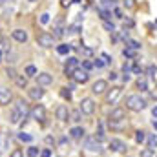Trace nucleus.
I'll return each instance as SVG.
<instances>
[{
  "label": "nucleus",
  "mask_w": 157,
  "mask_h": 157,
  "mask_svg": "<svg viewBox=\"0 0 157 157\" xmlns=\"http://www.w3.org/2000/svg\"><path fill=\"white\" fill-rule=\"evenodd\" d=\"M126 108L132 112H143L146 108V102L139 95H130V97H126Z\"/></svg>",
  "instance_id": "1"
},
{
  "label": "nucleus",
  "mask_w": 157,
  "mask_h": 157,
  "mask_svg": "<svg viewBox=\"0 0 157 157\" xmlns=\"http://www.w3.org/2000/svg\"><path fill=\"white\" fill-rule=\"evenodd\" d=\"M37 44H39L40 48H53L55 39H53V35L42 31V33H39V37H37Z\"/></svg>",
  "instance_id": "2"
},
{
  "label": "nucleus",
  "mask_w": 157,
  "mask_h": 157,
  "mask_svg": "<svg viewBox=\"0 0 157 157\" xmlns=\"http://www.w3.org/2000/svg\"><path fill=\"white\" fill-rule=\"evenodd\" d=\"M77 68H78V59L77 57H70L68 62H66V66H64V73H66V77H73V73H75Z\"/></svg>",
  "instance_id": "3"
},
{
  "label": "nucleus",
  "mask_w": 157,
  "mask_h": 157,
  "mask_svg": "<svg viewBox=\"0 0 157 157\" xmlns=\"http://www.w3.org/2000/svg\"><path fill=\"white\" fill-rule=\"evenodd\" d=\"M29 115H31V119H35L37 122H44V119H46V108L42 104H37L35 108H31Z\"/></svg>",
  "instance_id": "4"
},
{
  "label": "nucleus",
  "mask_w": 157,
  "mask_h": 157,
  "mask_svg": "<svg viewBox=\"0 0 157 157\" xmlns=\"http://www.w3.org/2000/svg\"><path fill=\"white\" fill-rule=\"evenodd\" d=\"M78 110H80L84 115H91V113L95 112V102H93V99H82Z\"/></svg>",
  "instance_id": "5"
},
{
  "label": "nucleus",
  "mask_w": 157,
  "mask_h": 157,
  "mask_svg": "<svg viewBox=\"0 0 157 157\" xmlns=\"http://www.w3.org/2000/svg\"><path fill=\"white\" fill-rule=\"evenodd\" d=\"M121 93H122V88H119V86L112 88V90L106 93V102H108V104H113V102H117V99L121 97Z\"/></svg>",
  "instance_id": "6"
},
{
  "label": "nucleus",
  "mask_w": 157,
  "mask_h": 157,
  "mask_svg": "<svg viewBox=\"0 0 157 157\" xmlns=\"http://www.w3.org/2000/svg\"><path fill=\"white\" fill-rule=\"evenodd\" d=\"M84 146H86L90 152H101V143H99L95 137H86Z\"/></svg>",
  "instance_id": "7"
},
{
  "label": "nucleus",
  "mask_w": 157,
  "mask_h": 157,
  "mask_svg": "<svg viewBox=\"0 0 157 157\" xmlns=\"http://www.w3.org/2000/svg\"><path fill=\"white\" fill-rule=\"evenodd\" d=\"M11 99H13L11 90H9V88H6V86H0V104H9V102H11Z\"/></svg>",
  "instance_id": "8"
},
{
  "label": "nucleus",
  "mask_w": 157,
  "mask_h": 157,
  "mask_svg": "<svg viewBox=\"0 0 157 157\" xmlns=\"http://www.w3.org/2000/svg\"><path fill=\"white\" fill-rule=\"evenodd\" d=\"M71 78H73L77 84H84V82H88V80H90V73H88V71H84V70H78V68H77Z\"/></svg>",
  "instance_id": "9"
},
{
  "label": "nucleus",
  "mask_w": 157,
  "mask_h": 157,
  "mask_svg": "<svg viewBox=\"0 0 157 157\" xmlns=\"http://www.w3.org/2000/svg\"><path fill=\"white\" fill-rule=\"evenodd\" d=\"M108 90V82L106 80H97V82H93V86H91V91L95 93V95H101V93H104Z\"/></svg>",
  "instance_id": "10"
},
{
  "label": "nucleus",
  "mask_w": 157,
  "mask_h": 157,
  "mask_svg": "<svg viewBox=\"0 0 157 157\" xmlns=\"http://www.w3.org/2000/svg\"><path fill=\"white\" fill-rule=\"evenodd\" d=\"M11 37L17 40V42H20V44H24V42H28V31H24V29H13L11 31Z\"/></svg>",
  "instance_id": "11"
},
{
  "label": "nucleus",
  "mask_w": 157,
  "mask_h": 157,
  "mask_svg": "<svg viewBox=\"0 0 157 157\" xmlns=\"http://www.w3.org/2000/svg\"><path fill=\"white\" fill-rule=\"evenodd\" d=\"M57 119L59 121H62V122H66L68 119H70V110H68V106H64V104H60V106H57Z\"/></svg>",
  "instance_id": "12"
},
{
  "label": "nucleus",
  "mask_w": 157,
  "mask_h": 157,
  "mask_svg": "<svg viewBox=\"0 0 157 157\" xmlns=\"http://www.w3.org/2000/svg\"><path fill=\"white\" fill-rule=\"evenodd\" d=\"M35 78H37V86H49L53 82V75L49 73H39Z\"/></svg>",
  "instance_id": "13"
},
{
  "label": "nucleus",
  "mask_w": 157,
  "mask_h": 157,
  "mask_svg": "<svg viewBox=\"0 0 157 157\" xmlns=\"http://www.w3.org/2000/svg\"><path fill=\"white\" fill-rule=\"evenodd\" d=\"M110 150H112V152H124V150H126V144H124V141H121V139H112V141H110Z\"/></svg>",
  "instance_id": "14"
},
{
  "label": "nucleus",
  "mask_w": 157,
  "mask_h": 157,
  "mask_svg": "<svg viewBox=\"0 0 157 157\" xmlns=\"http://www.w3.org/2000/svg\"><path fill=\"white\" fill-rule=\"evenodd\" d=\"M28 93H29V97H31L33 101H40V99L44 97V90H42V86H35V88H29V90H28Z\"/></svg>",
  "instance_id": "15"
},
{
  "label": "nucleus",
  "mask_w": 157,
  "mask_h": 157,
  "mask_svg": "<svg viewBox=\"0 0 157 157\" xmlns=\"http://www.w3.org/2000/svg\"><path fill=\"white\" fill-rule=\"evenodd\" d=\"M110 121H112V122L124 121V108H115V110H112V113H110Z\"/></svg>",
  "instance_id": "16"
},
{
  "label": "nucleus",
  "mask_w": 157,
  "mask_h": 157,
  "mask_svg": "<svg viewBox=\"0 0 157 157\" xmlns=\"http://www.w3.org/2000/svg\"><path fill=\"white\" fill-rule=\"evenodd\" d=\"M84 133H86V132H84V128H82V126H75V128H71V130H70V135H71L73 139H82V137H84Z\"/></svg>",
  "instance_id": "17"
},
{
  "label": "nucleus",
  "mask_w": 157,
  "mask_h": 157,
  "mask_svg": "<svg viewBox=\"0 0 157 157\" xmlns=\"http://www.w3.org/2000/svg\"><path fill=\"white\" fill-rule=\"evenodd\" d=\"M9 148V137H7V133H0V152H6Z\"/></svg>",
  "instance_id": "18"
},
{
  "label": "nucleus",
  "mask_w": 157,
  "mask_h": 157,
  "mask_svg": "<svg viewBox=\"0 0 157 157\" xmlns=\"http://www.w3.org/2000/svg\"><path fill=\"white\" fill-rule=\"evenodd\" d=\"M53 31H55V33H53V39H60V37L64 35V24H62V20L57 22V26H55Z\"/></svg>",
  "instance_id": "19"
},
{
  "label": "nucleus",
  "mask_w": 157,
  "mask_h": 157,
  "mask_svg": "<svg viewBox=\"0 0 157 157\" xmlns=\"http://www.w3.org/2000/svg\"><path fill=\"white\" fill-rule=\"evenodd\" d=\"M97 13H99V17H101L102 22H108V20L112 18V11H110V9H99Z\"/></svg>",
  "instance_id": "20"
},
{
  "label": "nucleus",
  "mask_w": 157,
  "mask_h": 157,
  "mask_svg": "<svg viewBox=\"0 0 157 157\" xmlns=\"http://www.w3.org/2000/svg\"><path fill=\"white\" fill-rule=\"evenodd\" d=\"M70 51H71V46L70 44H59L57 46V53L59 55H68Z\"/></svg>",
  "instance_id": "21"
},
{
  "label": "nucleus",
  "mask_w": 157,
  "mask_h": 157,
  "mask_svg": "<svg viewBox=\"0 0 157 157\" xmlns=\"http://www.w3.org/2000/svg\"><path fill=\"white\" fill-rule=\"evenodd\" d=\"M15 82H17V86L18 88H26L28 86V77H24V75H17V78H15Z\"/></svg>",
  "instance_id": "22"
},
{
  "label": "nucleus",
  "mask_w": 157,
  "mask_h": 157,
  "mask_svg": "<svg viewBox=\"0 0 157 157\" xmlns=\"http://www.w3.org/2000/svg\"><path fill=\"white\" fill-rule=\"evenodd\" d=\"M126 46H128L130 49H135V51H139V49H141V42L132 40V39H126Z\"/></svg>",
  "instance_id": "23"
},
{
  "label": "nucleus",
  "mask_w": 157,
  "mask_h": 157,
  "mask_svg": "<svg viewBox=\"0 0 157 157\" xmlns=\"http://www.w3.org/2000/svg\"><path fill=\"white\" fill-rule=\"evenodd\" d=\"M137 90H141V91H146V90H148V82H146V78H143V77L137 78Z\"/></svg>",
  "instance_id": "24"
},
{
  "label": "nucleus",
  "mask_w": 157,
  "mask_h": 157,
  "mask_svg": "<svg viewBox=\"0 0 157 157\" xmlns=\"http://www.w3.org/2000/svg\"><path fill=\"white\" fill-rule=\"evenodd\" d=\"M122 55H124L126 59H135V57H137V51H135V49H130V48H124V49H122Z\"/></svg>",
  "instance_id": "25"
},
{
  "label": "nucleus",
  "mask_w": 157,
  "mask_h": 157,
  "mask_svg": "<svg viewBox=\"0 0 157 157\" xmlns=\"http://www.w3.org/2000/svg\"><path fill=\"white\" fill-rule=\"evenodd\" d=\"M26 77H37V68L33 66V64H29V66H26Z\"/></svg>",
  "instance_id": "26"
},
{
  "label": "nucleus",
  "mask_w": 157,
  "mask_h": 157,
  "mask_svg": "<svg viewBox=\"0 0 157 157\" xmlns=\"http://www.w3.org/2000/svg\"><path fill=\"white\" fill-rule=\"evenodd\" d=\"M144 139H146V132L137 130V132H135V141H137L139 144H143V143H144Z\"/></svg>",
  "instance_id": "27"
},
{
  "label": "nucleus",
  "mask_w": 157,
  "mask_h": 157,
  "mask_svg": "<svg viewBox=\"0 0 157 157\" xmlns=\"http://www.w3.org/2000/svg\"><path fill=\"white\" fill-rule=\"evenodd\" d=\"M18 139H20L22 143H31V141H33V137H31L29 133H24V132H20V133H18Z\"/></svg>",
  "instance_id": "28"
},
{
  "label": "nucleus",
  "mask_w": 157,
  "mask_h": 157,
  "mask_svg": "<svg viewBox=\"0 0 157 157\" xmlns=\"http://www.w3.org/2000/svg\"><path fill=\"white\" fill-rule=\"evenodd\" d=\"M102 26H104V29H106V31L115 33V24H113V22H110V20H108V22H102Z\"/></svg>",
  "instance_id": "29"
},
{
  "label": "nucleus",
  "mask_w": 157,
  "mask_h": 157,
  "mask_svg": "<svg viewBox=\"0 0 157 157\" xmlns=\"http://www.w3.org/2000/svg\"><path fill=\"white\" fill-rule=\"evenodd\" d=\"M60 95H62V99L71 101V91H70V88H60Z\"/></svg>",
  "instance_id": "30"
},
{
  "label": "nucleus",
  "mask_w": 157,
  "mask_h": 157,
  "mask_svg": "<svg viewBox=\"0 0 157 157\" xmlns=\"http://www.w3.org/2000/svg\"><path fill=\"white\" fill-rule=\"evenodd\" d=\"M148 144H150V150H154L157 144V135H150L148 137Z\"/></svg>",
  "instance_id": "31"
},
{
  "label": "nucleus",
  "mask_w": 157,
  "mask_h": 157,
  "mask_svg": "<svg viewBox=\"0 0 157 157\" xmlns=\"http://www.w3.org/2000/svg\"><path fill=\"white\" fill-rule=\"evenodd\" d=\"M80 113H82L80 110H75V112H71V113H70V115H71V121H73V122H78V121H80Z\"/></svg>",
  "instance_id": "32"
},
{
  "label": "nucleus",
  "mask_w": 157,
  "mask_h": 157,
  "mask_svg": "<svg viewBox=\"0 0 157 157\" xmlns=\"http://www.w3.org/2000/svg\"><path fill=\"white\" fill-rule=\"evenodd\" d=\"M148 75L154 78V80H157V68L155 66H150V68H148Z\"/></svg>",
  "instance_id": "33"
},
{
  "label": "nucleus",
  "mask_w": 157,
  "mask_h": 157,
  "mask_svg": "<svg viewBox=\"0 0 157 157\" xmlns=\"http://www.w3.org/2000/svg\"><path fill=\"white\" fill-rule=\"evenodd\" d=\"M141 157H154V150H150V148L141 150Z\"/></svg>",
  "instance_id": "34"
},
{
  "label": "nucleus",
  "mask_w": 157,
  "mask_h": 157,
  "mask_svg": "<svg viewBox=\"0 0 157 157\" xmlns=\"http://www.w3.org/2000/svg\"><path fill=\"white\" fill-rule=\"evenodd\" d=\"M82 68H84V71H90V70L93 68V62H91V60H84V62H82Z\"/></svg>",
  "instance_id": "35"
},
{
  "label": "nucleus",
  "mask_w": 157,
  "mask_h": 157,
  "mask_svg": "<svg viewBox=\"0 0 157 157\" xmlns=\"http://www.w3.org/2000/svg\"><path fill=\"white\" fill-rule=\"evenodd\" d=\"M80 53H84L86 57H91L93 55V49L91 48H80Z\"/></svg>",
  "instance_id": "36"
},
{
  "label": "nucleus",
  "mask_w": 157,
  "mask_h": 157,
  "mask_svg": "<svg viewBox=\"0 0 157 157\" xmlns=\"http://www.w3.org/2000/svg\"><path fill=\"white\" fill-rule=\"evenodd\" d=\"M101 59H102V62H104V64H112V57H110L108 53H102V55H101Z\"/></svg>",
  "instance_id": "37"
},
{
  "label": "nucleus",
  "mask_w": 157,
  "mask_h": 157,
  "mask_svg": "<svg viewBox=\"0 0 157 157\" xmlns=\"http://www.w3.org/2000/svg\"><path fill=\"white\" fill-rule=\"evenodd\" d=\"M6 73H7V77H9V78H17V71H15L13 68H7V70H6Z\"/></svg>",
  "instance_id": "38"
},
{
  "label": "nucleus",
  "mask_w": 157,
  "mask_h": 157,
  "mask_svg": "<svg viewBox=\"0 0 157 157\" xmlns=\"http://www.w3.org/2000/svg\"><path fill=\"white\" fill-rule=\"evenodd\" d=\"M49 22V15L48 13H42L40 15V24H48Z\"/></svg>",
  "instance_id": "39"
},
{
  "label": "nucleus",
  "mask_w": 157,
  "mask_h": 157,
  "mask_svg": "<svg viewBox=\"0 0 157 157\" xmlns=\"http://www.w3.org/2000/svg\"><path fill=\"white\" fill-rule=\"evenodd\" d=\"M28 155H29V157H37V155H39V150H37V148H33V146H31V148H29V150H28Z\"/></svg>",
  "instance_id": "40"
},
{
  "label": "nucleus",
  "mask_w": 157,
  "mask_h": 157,
  "mask_svg": "<svg viewBox=\"0 0 157 157\" xmlns=\"http://www.w3.org/2000/svg\"><path fill=\"white\" fill-rule=\"evenodd\" d=\"M93 66H95V68H99V70H101V68H104V66H106V64H104V62H102V59H97V60H95V62H93Z\"/></svg>",
  "instance_id": "41"
},
{
  "label": "nucleus",
  "mask_w": 157,
  "mask_h": 157,
  "mask_svg": "<svg viewBox=\"0 0 157 157\" xmlns=\"http://www.w3.org/2000/svg\"><path fill=\"white\" fill-rule=\"evenodd\" d=\"M102 4H104V6H108V7H115L117 0H102Z\"/></svg>",
  "instance_id": "42"
},
{
  "label": "nucleus",
  "mask_w": 157,
  "mask_h": 157,
  "mask_svg": "<svg viewBox=\"0 0 157 157\" xmlns=\"http://www.w3.org/2000/svg\"><path fill=\"white\" fill-rule=\"evenodd\" d=\"M9 157H24V154H22V150H18V148H17V150H13V152H11V155Z\"/></svg>",
  "instance_id": "43"
},
{
  "label": "nucleus",
  "mask_w": 157,
  "mask_h": 157,
  "mask_svg": "<svg viewBox=\"0 0 157 157\" xmlns=\"http://www.w3.org/2000/svg\"><path fill=\"white\" fill-rule=\"evenodd\" d=\"M78 29H80V26L77 24H73V26H70V33H78Z\"/></svg>",
  "instance_id": "44"
},
{
  "label": "nucleus",
  "mask_w": 157,
  "mask_h": 157,
  "mask_svg": "<svg viewBox=\"0 0 157 157\" xmlns=\"http://www.w3.org/2000/svg\"><path fill=\"white\" fill-rule=\"evenodd\" d=\"M40 157H51V150H49V148H44V150L40 152Z\"/></svg>",
  "instance_id": "45"
},
{
  "label": "nucleus",
  "mask_w": 157,
  "mask_h": 157,
  "mask_svg": "<svg viewBox=\"0 0 157 157\" xmlns=\"http://www.w3.org/2000/svg\"><path fill=\"white\" fill-rule=\"evenodd\" d=\"M132 70H133V73H143V68H141L139 64H133V68H132Z\"/></svg>",
  "instance_id": "46"
},
{
  "label": "nucleus",
  "mask_w": 157,
  "mask_h": 157,
  "mask_svg": "<svg viewBox=\"0 0 157 157\" xmlns=\"http://www.w3.org/2000/svg\"><path fill=\"white\" fill-rule=\"evenodd\" d=\"M113 15H115L117 18H122V11H121L119 7H113Z\"/></svg>",
  "instance_id": "47"
},
{
  "label": "nucleus",
  "mask_w": 157,
  "mask_h": 157,
  "mask_svg": "<svg viewBox=\"0 0 157 157\" xmlns=\"http://www.w3.org/2000/svg\"><path fill=\"white\" fill-rule=\"evenodd\" d=\"M60 4H62V7H68V6H70V4H71V0H62V2H60Z\"/></svg>",
  "instance_id": "48"
},
{
  "label": "nucleus",
  "mask_w": 157,
  "mask_h": 157,
  "mask_svg": "<svg viewBox=\"0 0 157 157\" xmlns=\"http://www.w3.org/2000/svg\"><path fill=\"white\" fill-rule=\"evenodd\" d=\"M124 4H126V7H132L133 6V0H124Z\"/></svg>",
  "instance_id": "49"
},
{
  "label": "nucleus",
  "mask_w": 157,
  "mask_h": 157,
  "mask_svg": "<svg viewBox=\"0 0 157 157\" xmlns=\"http://www.w3.org/2000/svg\"><path fill=\"white\" fill-rule=\"evenodd\" d=\"M122 80L128 82V80H130V73H124V75H122Z\"/></svg>",
  "instance_id": "50"
},
{
  "label": "nucleus",
  "mask_w": 157,
  "mask_h": 157,
  "mask_svg": "<svg viewBox=\"0 0 157 157\" xmlns=\"http://www.w3.org/2000/svg\"><path fill=\"white\" fill-rule=\"evenodd\" d=\"M152 115H154V117H157V106H154V108H152Z\"/></svg>",
  "instance_id": "51"
},
{
  "label": "nucleus",
  "mask_w": 157,
  "mask_h": 157,
  "mask_svg": "<svg viewBox=\"0 0 157 157\" xmlns=\"http://www.w3.org/2000/svg\"><path fill=\"white\" fill-rule=\"evenodd\" d=\"M110 78H112V80H115V78H117V73H113V71H112V73H110Z\"/></svg>",
  "instance_id": "52"
},
{
  "label": "nucleus",
  "mask_w": 157,
  "mask_h": 157,
  "mask_svg": "<svg viewBox=\"0 0 157 157\" xmlns=\"http://www.w3.org/2000/svg\"><path fill=\"white\" fill-rule=\"evenodd\" d=\"M152 124H154V128H155V130H157V121H154V122H152Z\"/></svg>",
  "instance_id": "53"
},
{
  "label": "nucleus",
  "mask_w": 157,
  "mask_h": 157,
  "mask_svg": "<svg viewBox=\"0 0 157 157\" xmlns=\"http://www.w3.org/2000/svg\"><path fill=\"white\" fill-rule=\"evenodd\" d=\"M29 2H35V0H29Z\"/></svg>",
  "instance_id": "54"
},
{
  "label": "nucleus",
  "mask_w": 157,
  "mask_h": 157,
  "mask_svg": "<svg viewBox=\"0 0 157 157\" xmlns=\"http://www.w3.org/2000/svg\"><path fill=\"white\" fill-rule=\"evenodd\" d=\"M0 59H2V53H0Z\"/></svg>",
  "instance_id": "55"
}]
</instances>
